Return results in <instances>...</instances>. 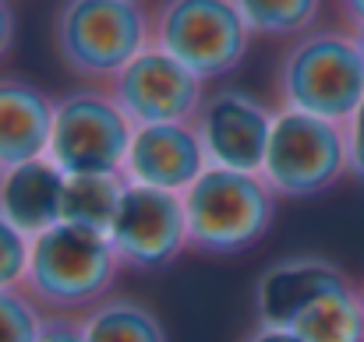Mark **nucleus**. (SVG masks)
I'll use <instances>...</instances> for the list:
<instances>
[{
    "instance_id": "obj_1",
    "label": "nucleus",
    "mask_w": 364,
    "mask_h": 342,
    "mask_svg": "<svg viewBox=\"0 0 364 342\" xmlns=\"http://www.w3.org/2000/svg\"><path fill=\"white\" fill-rule=\"evenodd\" d=\"M121 268L124 265L107 233L60 223L32 240L21 289L36 300L43 314L82 318L110 300Z\"/></svg>"
},
{
    "instance_id": "obj_17",
    "label": "nucleus",
    "mask_w": 364,
    "mask_h": 342,
    "mask_svg": "<svg viewBox=\"0 0 364 342\" xmlns=\"http://www.w3.org/2000/svg\"><path fill=\"white\" fill-rule=\"evenodd\" d=\"M127 191L124 173H96V177H68L64 187V216L60 223L110 233L114 216Z\"/></svg>"
},
{
    "instance_id": "obj_12",
    "label": "nucleus",
    "mask_w": 364,
    "mask_h": 342,
    "mask_svg": "<svg viewBox=\"0 0 364 342\" xmlns=\"http://www.w3.org/2000/svg\"><path fill=\"white\" fill-rule=\"evenodd\" d=\"M350 275L318 254H297L269 265L255 282V318L265 329H290L297 314L326 289L347 282Z\"/></svg>"
},
{
    "instance_id": "obj_5",
    "label": "nucleus",
    "mask_w": 364,
    "mask_h": 342,
    "mask_svg": "<svg viewBox=\"0 0 364 342\" xmlns=\"http://www.w3.org/2000/svg\"><path fill=\"white\" fill-rule=\"evenodd\" d=\"M251 39L234 0H159L152 7V46L181 60L202 82L237 71Z\"/></svg>"
},
{
    "instance_id": "obj_15",
    "label": "nucleus",
    "mask_w": 364,
    "mask_h": 342,
    "mask_svg": "<svg viewBox=\"0 0 364 342\" xmlns=\"http://www.w3.org/2000/svg\"><path fill=\"white\" fill-rule=\"evenodd\" d=\"M301 342H364V304L354 279L318 293L290 325Z\"/></svg>"
},
{
    "instance_id": "obj_20",
    "label": "nucleus",
    "mask_w": 364,
    "mask_h": 342,
    "mask_svg": "<svg viewBox=\"0 0 364 342\" xmlns=\"http://www.w3.org/2000/svg\"><path fill=\"white\" fill-rule=\"evenodd\" d=\"M32 240L0 216V289H18L28 272Z\"/></svg>"
},
{
    "instance_id": "obj_18",
    "label": "nucleus",
    "mask_w": 364,
    "mask_h": 342,
    "mask_svg": "<svg viewBox=\"0 0 364 342\" xmlns=\"http://www.w3.org/2000/svg\"><path fill=\"white\" fill-rule=\"evenodd\" d=\"M251 35L262 39H301L315 32L326 0H234Z\"/></svg>"
},
{
    "instance_id": "obj_23",
    "label": "nucleus",
    "mask_w": 364,
    "mask_h": 342,
    "mask_svg": "<svg viewBox=\"0 0 364 342\" xmlns=\"http://www.w3.org/2000/svg\"><path fill=\"white\" fill-rule=\"evenodd\" d=\"M336 14L340 28H347L350 35H364V0H336Z\"/></svg>"
},
{
    "instance_id": "obj_2",
    "label": "nucleus",
    "mask_w": 364,
    "mask_h": 342,
    "mask_svg": "<svg viewBox=\"0 0 364 342\" xmlns=\"http://www.w3.org/2000/svg\"><path fill=\"white\" fill-rule=\"evenodd\" d=\"M276 110L347 123L364 103V57L347 28H315L287 46L276 64Z\"/></svg>"
},
{
    "instance_id": "obj_6",
    "label": "nucleus",
    "mask_w": 364,
    "mask_h": 342,
    "mask_svg": "<svg viewBox=\"0 0 364 342\" xmlns=\"http://www.w3.org/2000/svg\"><path fill=\"white\" fill-rule=\"evenodd\" d=\"M343 177H350L343 123L276 110L262 162V180L276 198H318Z\"/></svg>"
},
{
    "instance_id": "obj_27",
    "label": "nucleus",
    "mask_w": 364,
    "mask_h": 342,
    "mask_svg": "<svg viewBox=\"0 0 364 342\" xmlns=\"http://www.w3.org/2000/svg\"><path fill=\"white\" fill-rule=\"evenodd\" d=\"M361 304H364V282H361Z\"/></svg>"
},
{
    "instance_id": "obj_16",
    "label": "nucleus",
    "mask_w": 364,
    "mask_h": 342,
    "mask_svg": "<svg viewBox=\"0 0 364 342\" xmlns=\"http://www.w3.org/2000/svg\"><path fill=\"white\" fill-rule=\"evenodd\" d=\"M85 342H170L159 314L131 297H110L82 314Z\"/></svg>"
},
{
    "instance_id": "obj_4",
    "label": "nucleus",
    "mask_w": 364,
    "mask_h": 342,
    "mask_svg": "<svg viewBox=\"0 0 364 342\" xmlns=\"http://www.w3.org/2000/svg\"><path fill=\"white\" fill-rule=\"evenodd\" d=\"M181 198L188 216V250L205 258H234L262 243L279 202L258 173L213 166Z\"/></svg>"
},
{
    "instance_id": "obj_13",
    "label": "nucleus",
    "mask_w": 364,
    "mask_h": 342,
    "mask_svg": "<svg viewBox=\"0 0 364 342\" xmlns=\"http://www.w3.org/2000/svg\"><path fill=\"white\" fill-rule=\"evenodd\" d=\"M68 177L50 162V155L0 170V216L28 240L60 226Z\"/></svg>"
},
{
    "instance_id": "obj_3",
    "label": "nucleus",
    "mask_w": 364,
    "mask_h": 342,
    "mask_svg": "<svg viewBox=\"0 0 364 342\" xmlns=\"http://www.w3.org/2000/svg\"><path fill=\"white\" fill-rule=\"evenodd\" d=\"M149 46L152 11H145L141 0H64L57 7V60L96 89H107Z\"/></svg>"
},
{
    "instance_id": "obj_24",
    "label": "nucleus",
    "mask_w": 364,
    "mask_h": 342,
    "mask_svg": "<svg viewBox=\"0 0 364 342\" xmlns=\"http://www.w3.org/2000/svg\"><path fill=\"white\" fill-rule=\"evenodd\" d=\"M11 43H14V7L11 0H0V60L7 57Z\"/></svg>"
},
{
    "instance_id": "obj_8",
    "label": "nucleus",
    "mask_w": 364,
    "mask_h": 342,
    "mask_svg": "<svg viewBox=\"0 0 364 342\" xmlns=\"http://www.w3.org/2000/svg\"><path fill=\"white\" fill-rule=\"evenodd\" d=\"M114 103L134 127L152 123H195L205 103V82L159 46L141 50L107 85Z\"/></svg>"
},
{
    "instance_id": "obj_21",
    "label": "nucleus",
    "mask_w": 364,
    "mask_h": 342,
    "mask_svg": "<svg viewBox=\"0 0 364 342\" xmlns=\"http://www.w3.org/2000/svg\"><path fill=\"white\" fill-rule=\"evenodd\" d=\"M343 131H347V166H350V177L358 184H364V103L343 123Z\"/></svg>"
},
{
    "instance_id": "obj_11",
    "label": "nucleus",
    "mask_w": 364,
    "mask_h": 342,
    "mask_svg": "<svg viewBox=\"0 0 364 342\" xmlns=\"http://www.w3.org/2000/svg\"><path fill=\"white\" fill-rule=\"evenodd\" d=\"M205 170H209V159H205V148H202L195 123L134 127L127 162H124L127 184L184 194Z\"/></svg>"
},
{
    "instance_id": "obj_22",
    "label": "nucleus",
    "mask_w": 364,
    "mask_h": 342,
    "mask_svg": "<svg viewBox=\"0 0 364 342\" xmlns=\"http://www.w3.org/2000/svg\"><path fill=\"white\" fill-rule=\"evenodd\" d=\"M36 342H85L82 318H75V314H46Z\"/></svg>"
},
{
    "instance_id": "obj_25",
    "label": "nucleus",
    "mask_w": 364,
    "mask_h": 342,
    "mask_svg": "<svg viewBox=\"0 0 364 342\" xmlns=\"http://www.w3.org/2000/svg\"><path fill=\"white\" fill-rule=\"evenodd\" d=\"M244 342H301L290 329H265V325H255V332Z\"/></svg>"
},
{
    "instance_id": "obj_19",
    "label": "nucleus",
    "mask_w": 364,
    "mask_h": 342,
    "mask_svg": "<svg viewBox=\"0 0 364 342\" xmlns=\"http://www.w3.org/2000/svg\"><path fill=\"white\" fill-rule=\"evenodd\" d=\"M43 311L36 300L18 289H0V342H36L43 329Z\"/></svg>"
},
{
    "instance_id": "obj_9",
    "label": "nucleus",
    "mask_w": 364,
    "mask_h": 342,
    "mask_svg": "<svg viewBox=\"0 0 364 342\" xmlns=\"http://www.w3.org/2000/svg\"><path fill=\"white\" fill-rule=\"evenodd\" d=\"M107 236H110L124 268L159 272L188 250L184 198L173 191L127 184L121 209H117Z\"/></svg>"
},
{
    "instance_id": "obj_10",
    "label": "nucleus",
    "mask_w": 364,
    "mask_h": 342,
    "mask_svg": "<svg viewBox=\"0 0 364 342\" xmlns=\"http://www.w3.org/2000/svg\"><path fill=\"white\" fill-rule=\"evenodd\" d=\"M272 120H276V110H269L262 99H255L247 92L220 89V92L205 96L202 110L195 116V131L202 138L209 166L262 177Z\"/></svg>"
},
{
    "instance_id": "obj_7",
    "label": "nucleus",
    "mask_w": 364,
    "mask_h": 342,
    "mask_svg": "<svg viewBox=\"0 0 364 342\" xmlns=\"http://www.w3.org/2000/svg\"><path fill=\"white\" fill-rule=\"evenodd\" d=\"M134 123L107 89L85 85L57 99L50 131V162L64 177L124 173Z\"/></svg>"
},
{
    "instance_id": "obj_14",
    "label": "nucleus",
    "mask_w": 364,
    "mask_h": 342,
    "mask_svg": "<svg viewBox=\"0 0 364 342\" xmlns=\"http://www.w3.org/2000/svg\"><path fill=\"white\" fill-rule=\"evenodd\" d=\"M57 99H50L39 85L0 75V170L43 159L50 152Z\"/></svg>"
},
{
    "instance_id": "obj_26",
    "label": "nucleus",
    "mask_w": 364,
    "mask_h": 342,
    "mask_svg": "<svg viewBox=\"0 0 364 342\" xmlns=\"http://www.w3.org/2000/svg\"><path fill=\"white\" fill-rule=\"evenodd\" d=\"M358 43H361V57H364V35H358Z\"/></svg>"
}]
</instances>
